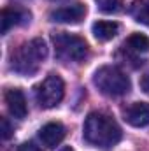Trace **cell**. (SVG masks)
<instances>
[{"label":"cell","mask_w":149,"mask_h":151,"mask_svg":"<svg viewBox=\"0 0 149 151\" xmlns=\"http://www.w3.org/2000/svg\"><path fill=\"white\" fill-rule=\"evenodd\" d=\"M123 119L132 127H146L149 125V104L146 102H133L123 109Z\"/></svg>","instance_id":"52a82bcc"},{"label":"cell","mask_w":149,"mask_h":151,"mask_svg":"<svg viewBox=\"0 0 149 151\" xmlns=\"http://www.w3.org/2000/svg\"><path fill=\"white\" fill-rule=\"evenodd\" d=\"M93 83L104 95H109V97H121L130 90L128 76L112 65L100 67L93 76Z\"/></svg>","instance_id":"277c9868"},{"label":"cell","mask_w":149,"mask_h":151,"mask_svg":"<svg viewBox=\"0 0 149 151\" xmlns=\"http://www.w3.org/2000/svg\"><path fill=\"white\" fill-rule=\"evenodd\" d=\"M65 95V84L62 77L56 74H49L37 88H35V99L39 106L44 109L56 107Z\"/></svg>","instance_id":"5b68a950"},{"label":"cell","mask_w":149,"mask_h":151,"mask_svg":"<svg viewBox=\"0 0 149 151\" xmlns=\"http://www.w3.org/2000/svg\"><path fill=\"white\" fill-rule=\"evenodd\" d=\"M60 151H74V150H72L70 146H65V148H62V150H60Z\"/></svg>","instance_id":"ac0fdd59"},{"label":"cell","mask_w":149,"mask_h":151,"mask_svg":"<svg viewBox=\"0 0 149 151\" xmlns=\"http://www.w3.org/2000/svg\"><path fill=\"white\" fill-rule=\"evenodd\" d=\"M5 104H7L9 113L14 118H18V119H23L27 116V113H28L27 99H25L23 91L18 90V88H11V90L5 91Z\"/></svg>","instance_id":"30bf717a"},{"label":"cell","mask_w":149,"mask_h":151,"mask_svg":"<svg viewBox=\"0 0 149 151\" xmlns=\"http://www.w3.org/2000/svg\"><path fill=\"white\" fill-rule=\"evenodd\" d=\"M11 134H12V130H11L9 121H7L5 118H2V139H4V141H7V139L11 137Z\"/></svg>","instance_id":"9a60e30c"},{"label":"cell","mask_w":149,"mask_h":151,"mask_svg":"<svg viewBox=\"0 0 149 151\" xmlns=\"http://www.w3.org/2000/svg\"><path fill=\"white\" fill-rule=\"evenodd\" d=\"M140 88H142L144 93L149 95V72H146V74L142 76V79H140Z\"/></svg>","instance_id":"e0dca14e"},{"label":"cell","mask_w":149,"mask_h":151,"mask_svg":"<svg viewBox=\"0 0 149 151\" xmlns=\"http://www.w3.org/2000/svg\"><path fill=\"white\" fill-rule=\"evenodd\" d=\"M84 139L97 148H112L121 141V128L111 116L91 113L84 121Z\"/></svg>","instance_id":"6da1fadb"},{"label":"cell","mask_w":149,"mask_h":151,"mask_svg":"<svg viewBox=\"0 0 149 151\" xmlns=\"http://www.w3.org/2000/svg\"><path fill=\"white\" fill-rule=\"evenodd\" d=\"M125 49L133 53H148L149 51V37L144 34H132L125 40Z\"/></svg>","instance_id":"7c38bea8"},{"label":"cell","mask_w":149,"mask_h":151,"mask_svg":"<svg viewBox=\"0 0 149 151\" xmlns=\"http://www.w3.org/2000/svg\"><path fill=\"white\" fill-rule=\"evenodd\" d=\"M30 21V12L23 7H5L2 11V34H7L9 28L25 25Z\"/></svg>","instance_id":"ba28073f"},{"label":"cell","mask_w":149,"mask_h":151,"mask_svg":"<svg viewBox=\"0 0 149 151\" xmlns=\"http://www.w3.org/2000/svg\"><path fill=\"white\" fill-rule=\"evenodd\" d=\"M53 46H54V55L58 60L65 62V63H79L82 60L88 58L90 49H88V42L79 35L74 34H67V32H60L53 35Z\"/></svg>","instance_id":"3957f363"},{"label":"cell","mask_w":149,"mask_h":151,"mask_svg":"<svg viewBox=\"0 0 149 151\" xmlns=\"http://www.w3.org/2000/svg\"><path fill=\"white\" fill-rule=\"evenodd\" d=\"M39 137H40V141H42V144L46 148H56L65 139V127L62 123H58V121L46 123L40 128Z\"/></svg>","instance_id":"9c48e42d"},{"label":"cell","mask_w":149,"mask_h":151,"mask_svg":"<svg viewBox=\"0 0 149 151\" xmlns=\"http://www.w3.org/2000/svg\"><path fill=\"white\" fill-rule=\"evenodd\" d=\"M121 5H123V0H97V7L105 14L121 11Z\"/></svg>","instance_id":"5bb4252c"},{"label":"cell","mask_w":149,"mask_h":151,"mask_svg":"<svg viewBox=\"0 0 149 151\" xmlns=\"http://www.w3.org/2000/svg\"><path fill=\"white\" fill-rule=\"evenodd\" d=\"M119 25L116 21H97L93 23V35L100 42H107L117 35Z\"/></svg>","instance_id":"8fae6325"},{"label":"cell","mask_w":149,"mask_h":151,"mask_svg":"<svg viewBox=\"0 0 149 151\" xmlns=\"http://www.w3.org/2000/svg\"><path fill=\"white\" fill-rule=\"evenodd\" d=\"M16 151H40V150H39V146H35L34 142H23L21 146H18Z\"/></svg>","instance_id":"2e32d148"},{"label":"cell","mask_w":149,"mask_h":151,"mask_svg":"<svg viewBox=\"0 0 149 151\" xmlns=\"http://www.w3.org/2000/svg\"><path fill=\"white\" fill-rule=\"evenodd\" d=\"M130 14L137 23L149 25V0H133L130 5Z\"/></svg>","instance_id":"4fadbf2b"},{"label":"cell","mask_w":149,"mask_h":151,"mask_svg":"<svg viewBox=\"0 0 149 151\" xmlns=\"http://www.w3.org/2000/svg\"><path fill=\"white\" fill-rule=\"evenodd\" d=\"M47 56V47L42 39L21 44L11 56V69L21 76H32L39 70Z\"/></svg>","instance_id":"7a4b0ae2"},{"label":"cell","mask_w":149,"mask_h":151,"mask_svg":"<svg viewBox=\"0 0 149 151\" xmlns=\"http://www.w3.org/2000/svg\"><path fill=\"white\" fill-rule=\"evenodd\" d=\"M84 16H86V5L77 2V4L54 9L49 18L51 21H56V23H79Z\"/></svg>","instance_id":"8992f818"}]
</instances>
